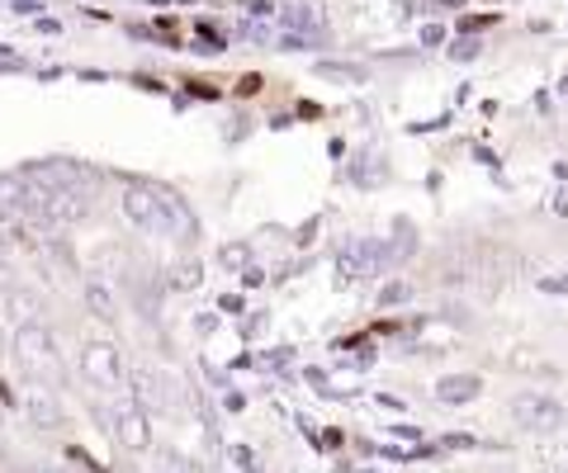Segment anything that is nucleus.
I'll use <instances>...</instances> for the list:
<instances>
[{"instance_id":"nucleus-1","label":"nucleus","mask_w":568,"mask_h":473,"mask_svg":"<svg viewBox=\"0 0 568 473\" xmlns=\"http://www.w3.org/2000/svg\"><path fill=\"white\" fill-rule=\"evenodd\" d=\"M119 214L148 237H166V241H190L194 237V214L185 208V199L175 195V189H166V185L129 181L123 185V195H119Z\"/></svg>"},{"instance_id":"nucleus-2","label":"nucleus","mask_w":568,"mask_h":473,"mask_svg":"<svg viewBox=\"0 0 568 473\" xmlns=\"http://www.w3.org/2000/svg\"><path fill=\"white\" fill-rule=\"evenodd\" d=\"M10 356H14V364H20V374H24V379L62 389L67 360H62V346H58V337H52V327H48V322H24V327H14Z\"/></svg>"},{"instance_id":"nucleus-3","label":"nucleus","mask_w":568,"mask_h":473,"mask_svg":"<svg viewBox=\"0 0 568 473\" xmlns=\"http://www.w3.org/2000/svg\"><path fill=\"white\" fill-rule=\"evenodd\" d=\"M77 374L91 383L95 393L129 389V364H123V346L110 337H85L77 350Z\"/></svg>"},{"instance_id":"nucleus-4","label":"nucleus","mask_w":568,"mask_h":473,"mask_svg":"<svg viewBox=\"0 0 568 473\" xmlns=\"http://www.w3.org/2000/svg\"><path fill=\"white\" fill-rule=\"evenodd\" d=\"M507 412H511V422H517L521 431H530V435H559V431H568V408L555 393L521 389V393H511Z\"/></svg>"},{"instance_id":"nucleus-5","label":"nucleus","mask_w":568,"mask_h":473,"mask_svg":"<svg viewBox=\"0 0 568 473\" xmlns=\"http://www.w3.org/2000/svg\"><path fill=\"white\" fill-rule=\"evenodd\" d=\"M104 426H110L119 450H129V454H148L152 450V412L138 408L133 398L114 402V408L104 412Z\"/></svg>"},{"instance_id":"nucleus-6","label":"nucleus","mask_w":568,"mask_h":473,"mask_svg":"<svg viewBox=\"0 0 568 473\" xmlns=\"http://www.w3.org/2000/svg\"><path fill=\"white\" fill-rule=\"evenodd\" d=\"M507 275H511L507 247H497V241L469 247V289H478V299H493V294H503Z\"/></svg>"},{"instance_id":"nucleus-7","label":"nucleus","mask_w":568,"mask_h":473,"mask_svg":"<svg viewBox=\"0 0 568 473\" xmlns=\"http://www.w3.org/2000/svg\"><path fill=\"white\" fill-rule=\"evenodd\" d=\"M20 412L29 417L33 431H62L67 426V408H62V393L52 383H33L24 379L20 389Z\"/></svg>"},{"instance_id":"nucleus-8","label":"nucleus","mask_w":568,"mask_h":473,"mask_svg":"<svg viewBox=\"0 0 568 473\" xmlns=\"http://www.w3.org/2000/svg\"><path fill=\"white\" fill-rule=\"evenodd\" d=\"M129 398L138 402V408H148V412H166L171 408V389H166V379L148 370V364H138V370H129Z\"/></svg>"},{"instance_id":"nucleus-9","label":"nucleus","mask_w":568,"mask_h":473,"mask_svg":"<svg viewBox=\"0 0 568 473\" xmlns=\"http://www.w3.org/2000/svg\"><path fill=\"white\" fill-rule=\"evenodd\" d=\"M0 304H6V312H10V322L14 327H24V322H43V312H48V304H43V294L33 289V285H14V289H6L0 294Z\"/></svg>"},{"instance_id":"nucleus-10","label":"nucleus","mask_w":568,"mask_h":473,"mask_svg":"<svg viewBox=\"0 0 568 473\" xmlns=\"http://www.w3.org/2000/svg\"><path fill=\"white\" fill-rule=\"evenodd\" d=\"M0 223H29V181L20 171L0 175Z\"/></svg>"},{"instance_id":"nucleus-11","label":"nucleus","mask_w":568,"mask_h":473,"mask_svg":"<svg viewBox=\"0 0 568 473\" xmlns=\"http://www.w3.org/2000/svg\"><path fill=\"white\" fill-rule=\"evenodd\" d=\"M81 299H85V308H91L95 312V318L100 322H119V299H114V289H110V279H100V275H91V279H85V285H81Z\"/></svg>"},{"instance_id":"nucleus-12","label":"nucleus","mask_w":568,"mask_h":473,"mask_svg":"<svg viewBox=\"0 0 568 473\" xmlns=\"http://www.w3.org/2000/svg\"><path fill=\"white\" fill-rule=\"evenodd\" d=\"M478 393H484V379L478 374H446L436 383V402H446V408H465Z\"/></svg>"},{"instance_id":"nucleus-13","label":"nucleus","mask_w":568,"mask_h":473,"mask_svg":"<svg viewBox=\"0 0 568 473\" xmlns=\"http://www.w3.org/2000/svg\"><path fill=\"white\" fill-rule=\"evenodd\" d=\"M14 285H20V275H14V266H10L6 256H0V294H6V289H14Z\"/></svg>"},{"instance_id":"nucleus-14","label":"nucleus","mask_w":568,"mask_h":473,"mask_svg":"<svg viewBox=\"0 0 568 473\" xmlns=\"http://www.w3.org/2000/svg\"><path fill=\"white\" fill-rule=\"evenodd\" d=\"M10 356V331H6V322H0V360Z\"/></svg>"},{"instance_id":"nucleus-15","label":"nucleus","mask_w":568,"mask_h":473,"mask_svg":"<svg viewBox=\"0 0 568 473\" xmlns=\"http://www.w3.org/2000/svg\"><path fill=\"white\" fill-rule=\"evenodd\" d=\"M536 473H568V464H540Z\"/></svg>"},{"instance_id":"nucleus-16","label":"nucleus","mask_w":568,"mask_h":473,"mask_svg":"<svg viewBox=\"0 0 568 473\" xmlns=\"http://www.w3.org/2000/svg\"><path fill=\"white\" fill-rule=\"evenodd\" d=\"M20 473H58V469H48V464H29V469H20Z\"/></svg>"},{"instance_id":"nucleus-17","label":"nucleus","mask_w":568,"mask_h":473,"mask_svg":"<svg viewBox=\"0 0 568 473\" xmlns=\"http://www.w3.org/2000/svg\"><path fill=\"white\" fill-rule=\"evenodd\" d=\"M6 247H10V241H6V237H0V256H6Z\"/></svg>"},{"instance_id":"nucleus-18","label":"nucleus","mask_w":568,"mask_h":473,"mask_svg":"<svg viewBox=\"0 0 568 473\" xmlns=\"http://www.w3.org/2000/svg\"><path fill=\"white\" fill-rule=\"evenodd\" d=\"M497 473H507V469H497Z\"/></svg>"}]
</instances>
